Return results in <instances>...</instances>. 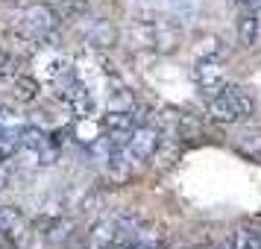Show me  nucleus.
Wrapping results in <instances>:
<instances>
[{
  "label": "nucleus",
  "mask_w": 261,
  "mask_h": 249,
  "mask_svg": "<svg viewBox=\"0 0 261 249\" xmlns=\"http://www.w3.org/2000/svg\"><path fill=\"white\" fill-rule=\"evenodd\" d=\"M126 41L135 50H155V53H173L179 47V24L165 15L138 18L126 30Z\"/></svg>",
  "instance_id": "obj_1"
},
{
  "label": "nucleus",
  "mask_w": 261,
  "mask_h": 249,
  "mask_svg": "<svg viewBox=\"0 0 261 249\" xmlns=\"http://www.w3.org/2000/svg\"><path fill=\"white\" fill-rule=\"evenodd\" d=\"M141 214L132 211V208H120L118 214H109V217H100L91 229H88V237H85V246L88 249H115L123 246L141 226Z\"/></svg>",
  "instance_id": "obj_2"
},
{
  "label": "nucleus",
  "mask_w": 261,
  "mask_h": 249,
  "mask_svg": "<svg viewBox=\"0 0 261 249\" xmlns=\"http://www.w3.org/2000/svg\"><path fill=\"white\" fill-rule=\"evenodd\" d=\"M249 115H252V100H249V94L241 91V88L226 85L220 94L208 97V120H214V123L232 126V123L247 120Z\"/></svg>",
  "instance_id": "obj_3"
},
{
  "label": "nucleus",
  "mask_w": 261,
  "mask_h": 249,
  "mask_svg": "<svg viewBox=\"0 0 261 249\" xmlns=\"http://www.w3.org/2000/svg\"><path fill=\"white\" fill-rule=\"evenodd\" d=\"M18 26L30 30L33 36H38V41H44L62 26V15L53 3H30L18 15Z\"/></svg>",
  "instance_id": "obj_4"
},
{
  "label": "nucleus",
  "mask_w": 261,
  "mask_h": 249,
  "mask_svg": "<svg viewBox=\"0 0 261 249\" xmlns=\"http://www.w3.org/2000/svg\"><path fill=\"white\" fill-rule=\"evenodd\" d=\"M56 94L65 106L76 112V115H94V100L91 91L85 88V82L71 71V65H65V71L59 73V82H56Z\"/></svg>",
  "instance_id": "obj_5"
},
{
  "label": "nucleus",
  "mask_w": 261,
  "mask_h": 249,
  "mask_svg": "<svg viewBox=\"0 0 261 249\" xmlns=\"http://www.w3.org/2000/svg\"><path fill=\"white\" fill-rule=\"evenodd\" d=\"M162 138H165V132L159 129V126L144 123V126H135V132L129 135V144H126L123 150H126L132 164H141V161H147V158H153V155L159 153Z\"/></svg>",
  "instance_id": "obj_6"
},
{
  "label": "nucleus",
  "mask_w": 261,
  "mask_h": 249,
  "mask_svg": "<svg viewBox=\"0 0 261 249\" xmlns=\"http://www.w3.org/2000/svg\"><path fill=\"white\" fill-rule=\"evenodd\" d=\"M191 76H194L197 88H200L205 97L220 94L226 85H229V82H226V71L220 68V62H217V59H200L197 65H194Z\"/></svg>",
  "instance_id": "obj_7"
},
{
  "label": "nucleus",
  "mask_w": 261,
  "mask_h": 249,
  "mask_svg": "<svg viewBox=\"0 0 261 249\" xmlns=\"http://www.w3.org/2000/svg\"><path fill=\"white\" fill-rule=\"evenodd\" d=\"M38 44H41L38 36H33L24 26H12V30H6V33L0 36V47L6 50V53H12L15 59H18V56H24V59L33 56L38 50Z\"/></svg>",
  "instance_id": "obj_8"
},
{
  "label": "nucleus",
  "mask_w": 261,
  "mask_h": 249,
  "mask_svg": "<svg viewBox=\"0 0 261 249\" xmlns=\"http://www.w3.org/2000/svg\"><path fill=\"white\" fill-rule=\"evenodd\" d=\"M165 237H167V232L162 229V226L141 223L138 226V232L123 243V249H162L165 246Z\"/></svg>",
  "instance_id": "obj_9"
},
{
  "label": "nucleus",
  "mask_w": 261,
  "mask_h": 249,
  "mask_svg": "<svg viewBox=\"0 0 261 249\" xmlns=\"http://www.w3.org/2000/svg\"><path fill=\"white\" fill-rule=\"evenodd\" d=\"M159 9L176 24H191L200 12V0H159Z\"/></svg>",
  "instance_id": "obj_10"
},
{
  "label": "nucleus",
  "mask_w": 261,
  "mask_h": 249,
  "mask_svg": "<svg viewBox=\"0 0 261 249\" xmlns=\"http://www.w3.org/2000/svg\"><path fill=\"white\" fill-rule=\"evenodd\" d=\"M261 36V15L252 9H244L238 18V41L244 47H255V41Z\"/></svg>",
  "instance_id": "obj_11"
},
{
  "label": "nucleus",
  "mask_w": 261,
  "mask_h": 249,
  "mask_svg": "<svg viewBox=\"0 0 261 249\" xmlns=\"http://www.w3.org/2000/svg\"><path fill=\"white\" fill-rule=\"evenodd\" d=\"M232 249H261V226H241L235 235H229Z\"/></svg>",
  "instance_id": "obj_12"
},
{
  "label": "nucleus",
  "mask_w": 261,
  "mask_h": 249,
  "mask_svg": "<svg viewBox=\"0 0 261 249\" xmlns=\"http://www.w3.org/2000/svg\"><path fill=\"white\" fill-rule=\"evenodd\" d=\"M18 141H21V150L38 153V150H44L50 144V138L38 129V126H30V123H27V126H18Z\"/></svg>",
  "instance_id": "obj_13"
},
{
  "label": "nucleus",
  "mask_w": 261,
  "mask_h": 249,
  "mask_svg": "<svg viewBox=\"0 0 261 249\" xmlns=\"http://www.w3.org/2000/svg\"><path fill=\"white\" fill-rule=\"evenodd\" d=\"M38 91H41L38 79L27 76V73H18V76L12 79V97L18 100V103H33V100L38 97Z\"/></svg>",
  "instance_id": "obj_14"
},
{
  "label": "nucleus",
  "mask_w": 261,
  "mask_h": 249,
  "mask_svg": "<svg viewBox=\"0 0 261 249\" xmlns=\"http://www.w3.org/2000/svg\"><path fill=\"white\" fill-rule=\"evenodd\" d=\"M235 147L249 158H261V129H244L235 138Z\"/></svg>",
  "instance_id": "obj_15"
},
{
  "label": "nucleus",
  "mask_w": 261,
  "mask_h": 249,
  "mask_svg": "<svg viewBox=\"0 0 261 249\" xmlns=\"http://www.w3.org/2000/svg\"><path fill=\"white\" fill-rule=\"evenodd\" d=\"M109 108H118V112H132L135 108V97L126 85H118V88H112V94H109Z\"/></svg>",
  "instance_id": "obj_16"
},
{
  "label": "nucleus",
  "mask_w": 261,
  "mask_h": 249,
  "mask_svg": "<svg viewBox=\"0 0 261 249\" xmlns=\"http://www.w3.org/2000/svg\"><path fill=\"white\" fill-rule=\"evenodd\" d=\"M21 223V214L9 208V205H0V237H6L9 232H15Z\"/></svg>",
  "instance_id": "obj_17"
},
{
  "label": "nucleus",
  "mask_w": 261,
  "mask_h": 249,
  "mask_svg": "<svg viewBox=\"0 0 261 249\" xmlns=\"http://www.w3.org/2000/svg\"><path fill=\"white\" fill-rule=\"evenodd\" d=\"M15 76H18V59H15L12 53H6V50L0 47V82L15 79Z\"/></svg>",
  "instance_id": "obj_18"
},
{
  "label": "nucleus",
  "mask_w": 261,
  "mask_h": 249,
  "mask_svg": "<svg viewBox=\"0 0 261 249\" xmlns=\"http://www.w3.org/2000/svg\"><path fill=\"white\" fill-rule=\"evenodd\" d=\"M91 41L94 44H100V47H106V44H112V38H115V33L109 30V24L106 21H91Z\"/></svg>",
  "instance_id": "obj_19"
},
{
  "label": "nucleus",
  "mask_w": 261,
  "mask_h": 249,
  "mask_svg": "<svg viewBox=\"0 0 261 249\" xmlns=\"http://www.w3.org/2000/svg\"><path fill=\"white\" fill-rule=\"evenodd\" d=\"M223 53H226V50L220 47V41H217V38H205V41L200 44V59H217V62H220Z\"/></svg>",
  "instance_id": "obj_20"
},
{
  "label": "nucleus",
  "mask_w": 261,
  "mask_h": 249,
  "mask_svg": "<svg viewBox=\"0 0 261 249\" xmlns=\"http://www.w3.org/2000/svg\"><path fill=\"white\" fill-rule=\"evenodd\" d=\"M0 249H15L12 240H6V237H0Z\"/></svg>",
  "instance_id": "obj_21"
},
{
  "label": "nucleus",
  "mask_w": 261,
  "mask_h": 249,
  "mask_svg": "<svg viewBox=\"0 0 261 249\" xmlns=\"http://www.w3.org/2000/svg\"><path fill=\"white\" fill-rule=\"evenodd\" d=\"M191 249H217V246H212V243H208V246H205V243H202V246H191Z\"/></svg>",
  "instance_id": "obj_22"
},
{
  "label": "nucleus",
  "mask_w": 261,
  "mask_h": 249,
  "mask_svg": "<svg viewBox=\"0 0 261 249\" xmlns=\"http://www.w3.org/2000/svg\"><path fill=\"white\" fill-rule=\"evenodd\" d=\"M170 249H191V246H170Z\"/></svg>",
  "instance_id": "obj_23"
}]
</instances>
